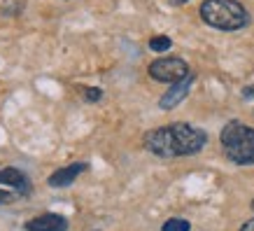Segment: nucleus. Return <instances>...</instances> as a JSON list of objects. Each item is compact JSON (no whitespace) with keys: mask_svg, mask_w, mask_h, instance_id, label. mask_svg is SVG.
<instances>
[{"mask_svg":"<svg viewBox=\"0 0 254 231\" xmlns=\"http://www.w3.org/2000/svg\"><path fill=\"white\" fill-rule=\"evenodd\" d=\"M191 86H193V75H189L187 79H182V82L173 84L168 91L161 96V100H159V108H161V110H173V108H177V105H180V103H182V100L189 96Z\"/></svg>","mask_w":254,"mask_h":231,"instance_id":"nucleus-6","label":"nucleus"},{"mask_svg":"<svg viewBox=\"0 0 254 231\" xmlns=\"http://www.w3.org/2000/svg\"><path fill=\"white\" fill-rule=\"evenodd\" d=\"M198 14L208 26L226 33L240 31L250 23V14L238 0H203Z\"/></svg>","mask_w":254,"mask_h":231,"instance_id":"nucleus-2","label":"nucleus"},{"mask_svg":"<svg viewBox=\"0 0 254 231\" xmlns=\"http://www.w3.org/2000/svg\"><path fill=\"white\" fill-rule=\"evenodd\" d=\"M173 5H185V2H189V0H170Z\"/></svg>","mask_w":254,"mask_h":231,"instance_id":"nucleus-15","label":"nucleus"},{"mask_svg":"<svg viewBox=\"0 0 254 231\" xmlns=\"http://www.w3.org/2000/svg\"><path fill=\"white\" fill-rule=\"evenodd\" d=\"M170 47H173V40L168 35H156V38L149 40V49L156 52V54H163V52H168Z\"/></svg>","mask_w":254,"mask_h":231,"instance_id":"nucleus-9","label":"nucleus"},{"mask_svg":"<svg viewBox=\"0 0 254 231\" xmlns=\"http://www.w3.org/2000/svg\"><path fill=\"white\" fill-rule=\"evenodd\" d=\"M84 98L89 100V103H96V100L103 98V91H100V89H96V86H86V89H84Z\"/></svg>","mask_w":254,"mask_h":231,"instance_id":"nucleus-11","label":"nucleus"},{"mask_svg":"<svg viewBox=\"0 0 254 231\" xmlns=\"http://www.w3.org/2000/svg\"><path fill=\"white\" fill-rule=\"evenodd\" d=\"M86 170V163L84 161H75V163H70V166H63V168L54 170L52 175H49V180H47V185L49 187H70L75 180H77L82 173Z\"/></svg>","mask_w":254,"mask_h":231,"instance_id":"nucleus-8","label":"nucleus"},{"mask_svg":"<svg viewBox=\"0 0 254 231\" xmlns=\"http://www.w3.org/2000/svg\"><path fill=\"white\" fill-rule=\"evenodd\" d=\"M208 143V133L187 122H175L168 126L152 129L142 136V145L147 152L161 159H175V156H191L198 154Z\"/></svg>","mask_w":254,"mask_h":231,"instance_id":"nucleus-1","label":"nucleus"},{"mask_svg":"<svg viewBox=\"0 0 254 231\" xmlns=\"http://www.w3.org/2000/svg\"><path fill=\"white\" fill-rule=\"evenodd\" d=\"M243 96H245V98H254V84L245 86V89H243Z\"/></svg>","mask_w":254,"mask_h":231,"instance_id":"nucleus-14","label":"nucleus"},{"mask_svg":"<svg viewBox=\"0 0 254 231\" xmlns=\"http://www.w3.org/2000/svg\"><path fill=\"white\" fill-rule=\"evenodd\" d=\"M26 231H68V220L56 213H42V215L33 217L23 227Z\"/></svg>","mask_w":254,"mask_h":231,"instance_id":"nucleus-5","label":"nucleus"},{"mask_svg":"<svg viewBox=\"0 0 254 231\" xmlns=\"http://www.w3.org/2000/svg\"><path fill=\"white\" fill-rule=\"evenodd\" d=\"M252 210H254V201H252Z\"/></svg>","mask_w":254,"mask_h":231,"instance_id":"nucleus-16","label":"nucleus"},{"mask_svg":"<svg viewBox=\"0 0 254 231\" xmlns=\"http://www.w3.org/2000/svg\"><path fill=\"white\" fill-rule=\"evenodd\" d=\"M0 185H2V187H12V189H16L21 196H28V194L33 192L28 175H26V173H21L19 168H14V166L0 168Z\"/></svg>","mask_w":254,"mask_h":231,"instance_id":"nucleus-7","label":"nucleus"},{"mask_svg":"<svg viewBox=\"0 0 254 231\" xmlns=\"http://www.w3.org/2000/svg\"><path fill=\"white\" fill-rule=\"evenodd\" d=\"M161 231H191V224L182 217H170L168 222L161 227Z\"/></svg>","mask_w":254,"mask_h":231,"instance_id":"nucleus-10","label":"nucleus"},{"mask_svg":"<svg viewBox=\"0 0 254 231\" xmlns=\"http://www.w3.org/2000/svg\"><path fill=\"white\" fill-rule=\"evenodd\" d=\"M224 154L238 166H254V129L233 119L219 133Z\"/></svg>","mask_w":254,"mask_h":231,"instance_id":"nucleus-3","label":"nucleus"},{"mask_svg":"<svg viewBox=\"0 0 254 231\" xmlns=\"http://www.w3.org/2000/svg\"><path fill=\"white\" fill-rule=\"evenodd\" d=\"M191 75L189 73V66H187L185 59H177V56H163V59H156L154 63H149V77L156 79V82H166V84H177L187 77Z\"/></svg>","mask_w":254,"mask_h":231,"instance_id":"nucleus-4","label":"nucleus"},{"mask_svg":"<svg viewBox=\"0 0 254 231\" xmlns=\"http://www.w3.org/2000/svg\"><path fill=\"white\" fill-rule=\"evenodd\" d=\"M14 201V194L7 192V189H0V206H7Z\"/></svg>","mask_w":254,"mask_h":231,"instance_id":"nucleus-12","label":"nucleus"},{"mask_svg":"<svg viewBox=\"0 0 254 231\" xmlns=\"http://www.w3.org/2000/svg\"><path fill=\"white\" fill-rule=\"evenodd\" d=\"M240 231H254V217L252 220H247V222L240 227Z\"/></svg>","mask_w":254,"mask_h":231,"instance_id":"nucleus-13","label":"nucleus"}]
</instances>
